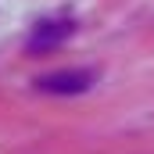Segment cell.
<instances>
[{"instance_id": "obj_1", "label": "cell", "mask_w": 154, "mask_h": 154, "mask_svg": "<svg viewBox=\"0 0 154 154\" xmlns=\"http://www.w3.org/2000/svg\"><path fill=\"white\" fill-rule=\"evenodd\" d=\"M97 72L90 68H68V72H50V75H39L36 79V90L43 93H57V97H72V93H86L93 86Z\"/></svg>"}, {"instance_id": "obj_2", "label": "cell", "mask_w": 154, "mask_h": 154, "mask_svg": "<svg viewBox=\"0 0 154 154\" xmlns=\"http://www.w3.org/2000/svg\"><path fill=\"white\" fill-rule=\"evenodd\" d=\"M72 32H75V22H68V18H57V22H39L36 29H32V36L25 39V50L39 57V54H47V50L61 47Z\"/></svg>"}]
</instances>
